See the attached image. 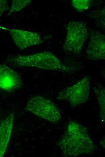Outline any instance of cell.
Listing matches in <instances>:
<instances>
[{
    "label": "cell",
    "instance_id": "obj_10",
    "mask_svg": "<svg viewBox=\"0 0 105 157\" xmlns=\"http://www.w3.org/2000/svg\"><path fill=\"white\" fill-rule=\"evenodd\" d=\"M99 108V116L101 121L105 125V87L98 84L93 88Z\"/></svg>",
    "mask_w": 105,
    "mask_h": 157
},
{
    "label": "cell",
    "instance_id": "obj_4",
    "mask_svg": "<svg viewBox=\"0 0 105 157\" xmlns=\"http://www.w3.org/2000/svg\"><path fill=\"white\" fill-rule=\"evenodd\" d=\"M25 110L37 117L53 123L59 122L61 119L60 111L51 100L44 97L36 96L27 102Z\"/></svg>",
    "mask_w": 105,
    "mask_h": 157
},
{
    "label": "cell",
    "instance_id": "obj_12",
    "mask_svg": "<svg viewBox=\"0 0 105 157\" xmlns=\"http://www.w3.org/2000/svg\"><path fill=\"white\" fill-rule=\"evenodd\" d=\"M32 2L31 0H13L12 1L10 9L7 17L12 13L20 11L28 6Z\"/></svg>",
    "mask_w": 105,
    "mask_h": 157
},
{
    "label": "cell",
    "instance_id": "obj_5",
    "mask_svg": "<svg viewBox=\"0 0 105 157\" xmlns=\"http://www.w3.org/2000/svg\"><path fill=\"white\" fill-rule=\"evenodd\" d=\"M90 88V77L86 75L74 85L59 92L57 98L66 101L72 107H75L89 100Z\"/></svg>",
    "mask_w": 105,
    "mask_h": 157
},
{
    "label": "cell",
    "instance_id": "obj_6",
    "mask_svg": "<svg viewBox=\"0 0 105 157\" xmlns=\"http://www.w3.org/2000/svg\"><path fill=\"white\" fill-rule=\"evenodd\" d=\"M86 58L91 61L105 60V35L93 30L85 51Z\"/></svg>",
    "mask_w": 105,
    "mask_h": 157
},
{
    "label": "cell",
    "instance_id": "obj_14",
    "mask_svg": "<svg viewBox=\"0 0 105 157\" xmlns=\"http://www.w3.org/2000/svg\"><path fill=\"white\" fill-rule=\"evenodd\" d=\"M0 16L5 11L9 8V5L6 0H1L0 1Z\"/></svg>",
    "mask_w": 105,
    "mask_h": 157
},
{
    "label": "cell",
    "instance_id": "obj_2",
    "mask_svg": "<svg viewBox=\"0 0 105 157\" xmlns=\"http://www.w3.org/2000/svg\"><path fill=\"white\" fill-rule=\"evenodd\" d=\"M5 62L17 67H33L66 73H72L77 70L75 67L65 65L56 56L47 51L10 56L6 58Z\"/></svg>",
    "mask_w": 105,
    "mask_h": 157
},
{
    "label": "cell",
    "instance_id": "obj_11",
    "mask_svg": "<svg viewBox=\"0 0 105 157\" xmlns=\"http://www.w3.org/2000/svg\"><path fill=\"white\" fill-rule=\"evenodd\" d=\"M87 16L94 21L97 27L105 30V6L102 8L89 12Z\"/></svg>",
    "mask_w": 105,
    "mask_h": 157
},
{
    "label": "cell",
    "instance_id": "obj_13",
    "mask_svg": "<svg viewBox=\"0 0 105 157\" xmlns=\"http://www.w3.org/2000/svg\"><path fill=\"white\" fill-rule=\"evenodd\" d=\"M92 3V1L91 0H73L71 2L72 6L79 12L88 9Z\"/></svg>",
    "mask_w": 105,
    "mask_h": 157
},
{
    "label": "cell",
    "instance_id": "obj_7",
    "mask_svg": "<svg viewBox=\"0 0 105 157\" xmlns=\"http://www.w3.org/2000/svg\"><path fill=\"white\" fill-rule=\"evenodd\" d=\"M1 28L9 32L14 42L21 50L40 44L43 42L40 34L37 32L2 27Z\"/></svg>",
    "mask_w": 105,
    "mask_h": 157
},
{
    "label": "cell",
    "instance_id": "obj_15",
    "mask_svg": "<svg viewBox=\"0 0 105 157\" xmlns=\"http://www.w3.org/2000/svg\"><path fill=\"white\" fill-rule=\"evenodd\" d=\"M100 144L101 146L105 149V136L101 139L100 142Z\"/></svg>",
    "mask_w": 105,
    "mask_h": 157
},
{
    "label": "cell",
    "instance_id": "obj_9",
    "mask_svg": "<svg viewBox=\"0 0 105 157\" xmlns=\"http://www.w3.org/2000/svg\"><path fill=\"white\" fill-rule=\"evenodd\" d=\"M14 113L10 114L1 122L0 126V156L2 157L8 145L12 129Z\"/></svg>",
    "mask_w": 105,
    "mask_h": 157
},
{
    "label": "cell",
    "instance_id": "obj_1",
    "mask_svg": "<svg viewBox=\"0 0 105 157\" xmlns=\"http://www.w3.org/2000/svg\"><path fill=\"white\" fill-rule=\"evenodd\" d=\"M58 144L63 155L68 157L91 153L95 149L87 128L74 121L69 123Z\"/></svg>",
    "mask_w": 105,
    "mask_h": 157
},
{
    "label": "cell",
    "instance_id": "obj_16",
    "mask_svg": "<svg viewBox=\"0 0 105 157\" xmlns=\"http://www.w3.org/2000/svg\"><path fill=\"white\" fill-rule=\"evenodd\" d=\"M100 74L102 77L105 79V67L101 71Z\"/></svg>",
    "mask_w": 105,
    "mask_h": 157
},
{
    "label": "cell",
    "instance_id": "obj_3",
    "mask_svg": "<svg viewBox=\"0 0 105 157\" xmlns=\"http://www.w3.org/2000/svg\"><path fill=\"white\" fill-rule=\"evenodd\" d=\"M65 28L66 35L63 50L67 54L79 57L88 36L87 25L82 21H72L67 23Z\"/></svg>",
    "mask_w": 105,
    "mask_h": 157
},
{
    "label": "cell",
    "instance_id": "obj_8",
    "mask_svg": "<svg viewBox=\"0 0 105 157\" xmlns=\"http://www.w3.org/2000/svg\"><path fill=\"white\" fill-rule=\"evenodd\" d=\"M23 82L20 74L5 65L0 66V87L2 90L11 92L19 89Z\"/></svg>",
    "mask_w": 105,
    "mask_h": 157
}]
</instances>
